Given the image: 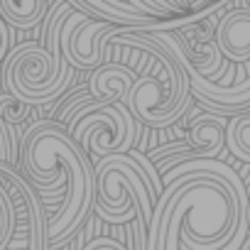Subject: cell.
Segmentation results:
<instances>
[{
	"mask_svg": "<svg viewBox=\"0 0 250 250\" xmlns=\"http://www.w3.org/2000/svg\"><path fill=\"white\" fill-rule=\"evenodd\" d=\"M20 165L35 191L57 194L64 189L62 208L44 223L47 245H64L74 238L93 208L96 177L91 160L57 120H40L22 135Z\"/></svg>",
	"mask_w": 250,
	"mask_h": 250,
	"instance_id": "obj_1",
	"label": "cell"
},
{
	"mask_svg": "<svg viewBox=\"0 0 250 250\" xmlns=\"http://www.w3.org/2000/svg\"><path fill=\"white\" fill-rule=\"evenodd\" d=\"M143 47L147 52V66L135 76L125 108L147 128H169L191 108V83L177 57L150 35L147 27H115L105 47Z\"/></svg>",
	"mask_w": 250,
	"mask_h": 250,
	"instance_id": "obj_2",
	"label": "cell"
},
{
	"mask_svg": "<svg viewBox=\"0 0 250 250\" xmlns=\"http://www.w3.org/2000/svg\"><path fill=\"white\" fill-rule=\"evenodd\" d=\"M96 194L93 211L108 223H128L135 211L150 223L155 201L165 184L155 165L130 147L125 155H108L93 165Z\"/></svg>",
	"mask_w": 250,
	"mask_h": 250,
	"instance_id": "obj_3",
	"label": "cell"
},
{
	"mask_svg": "<svg viewBox=\"0 0 250 250\" xmlns=\"http://www.w3.org/2000/svg\"><path fill=\"white\" fill-rule=\"evenodd\" d=\"M76 69L69 62L54 64L44 44L25 42L8 52L5 62V88L8 93L27 101L30 105H44L57 101L71 86Z\"/></svg>",
	"mask_w": 250,
	"mask_h": 250,
	"instance_id": "obj_4",
	"label": "cell"
},
{
	"mask_svg": "<svg viewBox=\"0 0 250 250\" xmlns=\"http://www.w3.org/2000/svg\"><path fill=\"white\" fill-rule=\"evenodd\" d=\"M64 130L74 138L88 160H103L108 155H125L130 147H135L138 120L130 115L125 103L91 101L74 113Z\"/></svg>",
	"mask_w": 250,
	"mask_h": 250,
	"instance_id": "obj_5",
	"label": "cell"
},
{
	"mask_svg": "<svg viewBox=\"0 0 250 250\" xmlns=\"http://www.w3.org/2000/svg\"><path fill=\"white\" fill-rule=\"evenodd\" d=\"M118 25L105 20H93L81 10H74L62 25L59 44L64 59L74 69L93 71L103 64V47L113 37Z\"/></svg>",
	"mask_w": 250,
	"mask_h": 250,
	"instance_id": "obj_6",
	"label": "cell"
},
{
	"mask_svg": "<svg viewBox=\"0 0 250 250\" xmlns=\"http://www.w3.org/2000/svg\"><path fill=\"white\" fill-rule=\"evenodd\" d=\"M226 123L221 113H199L189 120L187 143L194 150V160H216L226 150Z\"/></svg>",
	"mask_w": 250,
	"mask_h": 250,
	"instance_id": "obj_7",
	"label": "cell"
},
{
	"mask_svg": "<svg viewBox=\"0 0 250 250\" xmlns=\"http://www.w3.org/2000/svg\"><path fill=\"white\" fill-rule=\"evenodd\" d=\"M74 8L93 20H105L118 27H157L165 20L143 15L128 0H74Z\"/></svg>",
	"mask_w": 250,
	"mask_h": 250,
	"instance_id": "obj_8",
	"label": "cell"
},
{
	"mask_svg": "<svg viewBox=\"0 0 250 250\" xmlns=\"http://www.w3.org/2000/svg\"><path fill=\"white\" fill-rule=\"evenodd\" d=\"M135 81V71L125 64L105 62L88 76V93L103 103H125L130 86Z\"/></svg>",
	"mask_w": 250,
	"mask_h": 250,
	"instance_id": "obj_9",
	"label": "cell"
},
{
	"mask_svg": "<svg viewBox=\"0 0 250 250\" xmlns=\"http://www.w3.org/2000/svg\"><path fill=\"white\" fill-rule=\"evenodd\" d=\"M74 5V0H66ZM52 0H0V18L15 30H30L40 25L49 13Z\"/></svg>",
	"mask_w": 250,
	"mask_h": 250,
	"instance_id": "obj_10",
	"label": "cell"
},
{
	"mask_svg": "<svg viewBox=\"0 0 250 250\" xmlns=\"http://www.w3.org/2000/svg\"><path fill=\"white\" fill-rule=\"evenodd\" d=\"M226 150L235 160L250 165V103L228 118V123H226Z\"/></svg>",
	"mask_w": 250,
	"mask_h": 250,
	"instance_id": "obj_11",
	"label": "cell"
},
{
	"mask_svg": "<svg viewBox=\"0 0 250 250\" xmlns=\"http://www.w3.org/2000/svg\"><path fill=\"white\" fill-rule=\"evenodd\" d=\"M32 108L35 105H30L27 101H22L13 93H0V120L8 128V133L32 115Z\"/></svg>",
	"mask_w": 250,
	"mask_h": 250,
	"instance_id": "obj_12",
	"label": "cell"
},
{
	"mask_svg": "<svg viewBox=\"0 0 250 250\" xmlns=\"http://www.w3.org/2000/svg\"><path fill=\"white\" fill-rule=\"evenodd\" d=\"M15 228H18V213L13 208L8 191L0 187V250H8Z\"/></svg>",
	"mask_w": 250,
	"mask_h": 250,
	"instance_id": "obj_13",
	"label": "cell"
},
{
	"mask_svg": "<svg viewBox=\"0 0 250 250\" xmlns=\"http://www.w3.org/2000/svg\"><path fill=\"white\" fill-rule=\"evenodd\" d=\"M0 162H5V165H13L18 162V152H15V145L10 140V133L8 128L3 125V120H0Z\"/></svg>",
	"mask_w": 250,
	"mask_h": 250,
	"instance_id": "obj_14",
	"label": "cell"
},
{
	"mask_svg": "<svg viewBox=\"0 0 250 250\" xmlns=\"http://www.w3.org/2000/svg\"><path fill=\"white\" fill-rule=\"evenodd\" d=\"M81 250H125L118 240L113 238H93L91 243H86Z\"/></svg>",
	"mask_w": 250,
	"mask_h": 250,
	"instance_id": "obj_15",
	"label": "cell"
},
{
	"mask_svg": "<svg viewBox=\"0 0 250 250\" xmlns=\"http://www.w3.org/2000/svg\"><path fill=\"white\" fill-rule=\"evenodd\" d=\"M8 52H10V27L3 18H0V62L8 57Z\"/></svg>",
	"mask_w": 250,
	"mask_h": 250,
	"instance_id": "obj_16",
	"label": "cell"
},
{
	"mask_svg": "<svg viewBox=\"0 0 250 250\" xmlns=\"http://www.w3.org/2000/svg\"><path fill=\"white\" fill-rule=\"evenodd\" d=\"M248 191V208H245V218H248V230H250V187H245Z\"/></svg>",
	"mask_w": 250,
	"mask_h": 250,
	"instance_id": "obj_17",
	"label": "cell"
},
{
	"mask_svg": "<svg viewBox=\"0 0 250 250\" xmlns=\"http://www.w3.org/2000/svg\"><path fill=\"white\" fill-rule=\"evenodd\" d=\"M240 250H250V240H248V243H243V245H240Z\"/></svg>",
	"mask_w": 250,
	"mask_h": 250,
	"instance_id": "obj_18",
	"label": "cell"
}]
</instances>
